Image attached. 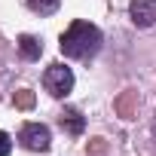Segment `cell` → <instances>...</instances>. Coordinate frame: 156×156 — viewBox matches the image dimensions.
Here are the masks:
<instances>
[{
	"mask_svg": "<svg viewBox=\"0 0 156 156\" xmlns=\"http://www.w3.org/2000/svg\"><path fill=\"white\" fill-rule=\"evenodd\" d=\"M129 16L138 28H150L156 22V0H132Z\"/></svg>",
	"mask_w": 156,
	"mask_h": 156,
	"instance_id": "4",
	"label": "cell"
},
{
	"mask_svg": "<svg viewBox=\"0 0 156 156\" xmlns=\"http://www.w3.org/2000/svg\"><path fill=\"white\" fill-rule=\"evenodd\" d=\"M9 150H12L9 135H6V132H0V156H9Z\"/></svg>",
	"mask_w": 156,
	"mask_h": 156,
	"instance_id": "8",
	"label": "cell"
},
{
	"mask_svg": "<svg viewBox=\"0 0 156 156\" xmlns=\"http://www.w3.org/2000/svg\"><path fill=\"white\" fill-rule=\"evenodd\" d=\"M101 43H104V37H101V31H98L92 22L76 19V22H70L67 31L61 34V43H58V46H61V55H64V58L89 61V58L98 55Z\"/></svg>",
	"mask_w": 156,
	"mask_h": 156,
	"instance_id": "1",
	"label": "cell"
},
{
	"mask_svg": "<svg viewBox=\"0 0 156 156\" xmlns=\"http://www.w3.org/2000/svg\"><path fill=\"white\" fill-rule=\"evenodd\" d=\"M19 52H22L28 61H37V58L43 55V43H40L34 34H22V37H19Z\"/></svg>",
	"mask_w": 156,
	"mask_h": 156,
	"instance_id": "5",
	"label": "cell"
},
{
	"mask_svg": "<svg viewBox=\"0 0 156 156\" xmlns=\"http://www.w3.org/2000/svg\"><path fill=\"white\" fill-rule=\"evenodd\" d=\"M43 89H46L52 98H64V95L73 89V70H70L67 64H61V61L49 64L46 73H43Z\"/></svg>",
	"mask_w": 156,
	"mask_h": 156,
	"instance_id": "2",
	"label": "cell"
},
{
	"mask_svg": "<svg viewBox=\"0 0 156 156\" xmlns=\"http://www.w3.org/2000/svg\"><path fill=\"white\" fill-rule=\"evenodd\" d=\"M19 141H22V147H28L34 153H43V150H49L52 135H49V129L43 122H25L22 132H19Z\"/></svg>",
	"mask_w": 156,
	"mask_h": 156,
	"instance_id": "3",
	"label": "cell"
},
{
	"mask_svg": "<svg viewBox=\"0 0 156 156\" xmlns=\"http://www.w3.org/2000/svg\"><path fill=\"white\" fill-rule=\"evenodd\" d=\"M153 138H156V122H153Z\"/></svg>",
	"mask_w": 156,
	"mask_h": 156,
	"instance_id": "9",
	"label": "cell"
},
{
	"mask_svg": "<svg viewBox=\"0 0 156 156\" xmlns=\"http://www.w3.org/2000/svg\"><path fill=\"white\" fill-rule=\"evenodd\" d=\"M25 6L37 16H52V12H58L61 0H25Z\"/></svg>",
	"mask_w": 156,
	"mask_h": 156,
	"instance_id": "7",
	"label": "cell"
},
{
	"mask_svg": "<svg viewBox=\"0 0 156 156\" xmlns=\"http://www.w3.org/2000/svg\"><path fill=\"white\" fill-rule=\"evenodd\" d=\"M61 129L70 132V135H83L86 119L80 116V110H64V113H61Z\"/></svg>",
	"mask_w": 156,
	"mask_h": 156,
	"instance_id": "6",
	"label": "cell"
}]
</instances>
